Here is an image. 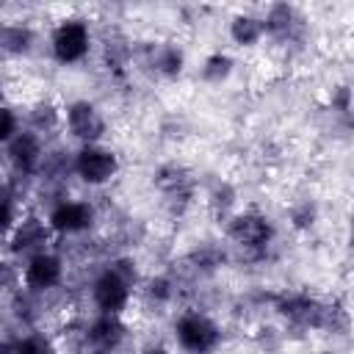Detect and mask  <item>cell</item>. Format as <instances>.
<instances>
[{"mask_svg":"<svg viewBox=\"0 0 354 354\" xmlns=\"http://www.w3.org/2000/svg\"><path fill=\"white\" fill-rule=\"evenodd\" d=\"M177 335H180V343L185 348H191V351H207L216 343V337H218L216 326L207 318H202V315L183 318L180 326H177Z\"/></svg>","mask_w":354,"mask_h":354,"instance_id":"cell-1","label":"cell"},{"mask_svg":"<svg viewBox=\"0 0 354 354\" xmlns=\"http://www.w3.org/2000/svg\"><path fill=\"white\" fill-rule=\"evenodd\" d=\"M77 171L88 183H105L116 171V158L111 152H105V149L88 147V149H83L77 155Z\"/></svg>","mask_w":354,"mask_h":354,"instance_id":"cell-2","label":"cell"},{"mask_svg":"<svg viewBox=\"0 0 354 354\" xmlns=\"http://www.w3.org/2000/svg\"><path fill=\"white\" fill-rule=\"evenodd\" d=\"M55 55L61 61H77L88 47V33L80 22H66L55 33Z\"/></svg>","mask_w":354,"mask_h":354,"instance_id":"cell-3","label":"cell"},{"mask_svg":"<svg viewBox=\"0 0 354 354\" xmlns=\"http://www.w3.org/2000/svg\"><path fill=\"white\" fill-rule=\"evenodd\" d=\"M94 299H97V304H100L102 310L116 313V310H122L124 301H127V288H124V282H122L113 271H108V274H102V277L97 279V285H94Z\"/></svg>","mask_w":354,"mask_h":354,"instance_id":"cell-4","label":"cell"},{"mask_svg":"<svg viewBox=\"0 0 354 354\" xmlns=\"http://www.w3.org/2000/svg\"><path fill=\"white\" fill-rule=\"evenodd\" d=\"M91 221V210L86 205H77V202H69V205H61L55 207V213L50 216V224L61 232H75V230H83L86 224Z\"/></svg>","mask_w":354,"mask_h":354,"instance_id":"cell-5","label":"cell"},{"mask_svg":"<svg viewBox=\"0 0 354 354\" xmlns=\"http://www.w3.org/2000/svg\"><path fill=\"white\" fill-rule=\"evenodd\" d=\"M232 235H235V241L243 243V246H263V243L268 241L271 230H268V224H266L263 218H257V216H241V218H235V224H232Z\"/></svg>","mask_w":354,"mask_h":354,"instance_id":"cell-6","label":"cell"},{"mask_svg":"<svg viewBox=\"0 0 354 354\" xmlns=\"http://www.w3.org/2000/svg\"><path fill=\"white\" fill-rule=\"evenodd\" d=\"M25 277H28V282H30L33 288H50V285H55L58 277H61V263H58L55 257H50V254H39V257L30 260Z\"/></svg>","mask_w":354,"mask_h":354,"instance_id":"cell-7","label":"cell"},{"mask_svg":"<svg viewBox=\"0 0 354 354\" xmlns=\"http://www.w3.org/2000/svg\"><path fill=\"white\" fill-rule=\"evenodd\" d=\"M69 124H72L75 136H80V138H97L102 133V119L97 116V111L91 105H83V102L72 108Z\"/></svg>","mask_w":354,"mask_h":354,"instance_id":"cell-8","label":"cell"},{"mask_svg":"<svg viewBox=\"0 0 354 354\" xmlns=\"http://www.w3.org/2000/svg\"><path fill=\"white\" fill-rule=\"evenodd\" d=\"M119 337H122V326H119L113 318H102V321L91 329V340H94L100 348H111V346H116Z\"/></svg>","mask_w":354,"mask_h":354,"instance_id":"cell-9","label":"cell"},{"mask_svg":"<svg viewBox=\"0 0 354 354\" xmlns=\"http://www.w3.org/2000/svg\"><path fill=\"white\" fill-rule=\"evenodd\" d=\"M11 155H14V160H17L22 169H30L33 160H36V155H39V147H36V141H33L30 136H19V138L14 141V147H11Z\"/></svg>","mask_w":354,"mask_h":354,"instance_id":"cell-10","label":"cell"},{"mask_svg":"<svg viewBox=\"0 0 354 354\" xmlns=\"http://www.w3.org/2000/svg\"><path fill=\"white\" fill-rule=\"evenodd\" d=\"M254 36H257V25H254V19H238V22H235V39L252 41Z\"/></svg>","mask_w":354,"mask_h":354,"instance_id":"cell-11","label":"cell"},{"mask_svg":"<svg viewBox=\"0 0 354 354\" xmlns=\"http://www.w3.org/2000/svg\"><path fill=\"white\" fill-rule=\"evenodd\" d=\"M11 133H14V116L6 108H0V141L8 138Z\"/></svg>","mask_w":354,"mask_h":354,"instance_id":"cell-12","label":"cell"},{"mask_svg":"<svg viewBox=\"0 0 354 354\" xmlns=\"http://www.w3.org/2000/svg\"><path fill=\"white\" fill-rule=\"evenodd\" d=\"M8 224H11V205H8L6 191L0 188V230H6Z\"/></svg>","mask_w":354,"mask_h":354,"instance_id":"cell-13","label":"cell"},{"mask_svg":"<svg viewBox=\"0 0 354 354\" xmlns=\"http://www.w3.org/2000/svg\"><path fill=\"white\" fill-rule=\"evenodd\" d=\"M22 354H44V351H41V346H39V343H33V340H30V343H25V346H22Z\"/></svg>","mask_w":354,"mask_h":354,"instance_id":"cell-14","label":"cell"},{"mask_svg":"<svg viewBox=\"0 0 354 354\" xmlns=\"http://www.w3.org/2000/svg\"><path fill=\"white\" fill-rule=\"evenodd\" d=\"M149 354H166V351H149Z\"/></svg>","mask_w":354,"mask_h":354,"instance_id":"cell-15","label":"cell"}]
</instances>
